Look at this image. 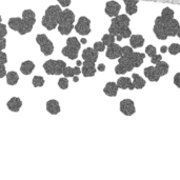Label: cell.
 <instances>
[{"label":"cell","mask_w":180,"mask_h":180,"mask_svg":"<svg viewBox=\"0 0 180 180\" xmlns=\"http://www.w3.org/2000/svg\"><path fill=\"white\" fill-rule=\"evenodd\" d=\"M61 14L62 11L59 5H51V7H49L46 11V14L42 17V25L46 26V29H47L49 31L54 30L58 25Z\"/></svg>","instance_id":"1"},{"label":"cell","mask_w":180,"mask_h":180,"mask_svg":"<svg viewBox=\"0 0 180 180\" xmlns=\"http://www.w3.org/2000/svg\"><path fill=\"white\" fill-rule=\"evenodd\" d=\"M74 21H75V15L71 10L62 11L61 17L58 22V30L61 35H68L74 28Z\"/></svg>","instance_id":"2"},{"label":"cell","mask_w":180,"mask_h":180,"mask_svg":"<svg viewBox=\"0 0 180 180\" xmlns=\"http://www.w3.org/2000/svg\"><path fill=\"white\" fill-rule=\"evenodd\" d=\"M129 25L130 18L128 17V15H118L112 19V23H111V26L108 29V32H110L111 35L117 36L119 35L121 30H123L124 28H128Z\"/></svg>","instance_id":"3"},{"label":"cell","mask_w":180,"mask_h":180,"mask_svg":"<svg viewBox=\"0 0 180 180\" xmlns=\"http://www.w3.org/2000/svg\"><path fill=\"white\" fill-rule=\"evenodd\" d=\"M65 67L67 64L62 60H47L43 64V68L47 75H60L63 73Z\"/></svg>","instance_id":"4"},{"label":"cell","mask_w":180,"mask_h":180,"mask_svg":"<svg viewBox=\"0 0 180 180\" xmlns=\"http://www.w3.org/2000/svg\"><path fill=\"white\" fill-rule=\"evenodd\" d=\"M9 26L13 31H17L20 35H25V34L30 33L32 29H33L32 26L26 24L21 18H18V17L11 18L9 20Z\"/></svg>","instance_id":"5"},{"label":"cell","mask_w":180,"mask_h":180,"mask_svg":"<svg viewBox=\"0 0 180 180\" xmlns=\"http://www.w3.org/2000/svg\"><path fill=\"white\" fill-rule=\"evenodd\" d=\"M36 41H37V43L39 44V46H40V50L43 55L49 56V55H51L52 53L54 52L53 42L47 38L46 35H44V34H39V35H37Z\"/></svg>","instance_id":"6"},{"label":"cell","mask_w":180,"mask_h":180,"mask_svg":"<svg viewBox=\"0 0 180 180\" xmlns=\"http://www.w3.org/2000/svg\"><path fill=\"white\" fill-rule=\"evenodd\" d=\"M154 34L158 39L160 40H165L168 38V33H166V20L163 19L161 16L156 18L155 25H154Z\"/></svg>","instance_id":"7"},{"label":"cell","mask_w":180,"mask_h":180,"mask_svg":"<svg viewBox=\"0 0 180 180\" xmlns=\"http://www.w3.org/2000/svg\"><path fill=\"white\" fill-rule=\"evenodd\" d=\"M91 20L89 19V18L84 17V16H82V17L79 18L77 24H76L75 29H76V32L79 34V35H89L90 33H91Z\"/></svg>","instance_id":"8"},{"label":"cell","mask_w":180,"mask_h":180,"mask_svg":"<svg viewBox=\"0 0 180 180\" xmlns=\"http://www.w3.org/2000/svg\"><path fill=\"white\" fill-rule=\"evenodd\" d=\"M120 112L125 116H132L136 112L134 101L131 99H124L120 102Z\"/></svg>","instance_id":"9"},{"label":"cell","mask_w":180,"mask_h":180,"mask_svg":"<svg viewBox=\"0 0 180 180\" xmlns=\"http://www.w3.org/2000/svg\"><path fill=\"white\" fill-rule=\"evenodd\" d=\"M121 56H122V47L119 46V44L113 43L108 46V50H107L108 58H110V59H116V58H119Z\"/></svg>","instance_id":"10"},{"label":"cell","mask_w":180,"mask_h":180,"mask_svg":"<svg viewBox=\"0 0 180 180\" xmlns=\"http://www.w3.org/2000/svg\"><path fill=\"white\" fill-rule=\"evenodd\" d=\"M121 5L116 1H108L105 5V14L110 17H116L120 12Z\"/></svg>","instance_id":"11"},{"label":"cell","mask_w":180,"mask_h":180,"mask_svg":"<svg viewBox=\"0 0 180 180\" xmlns=\"http://www.w3.org/2000/svg\"><path fill=\"white\" fill-rule=\"evenodd\" d=\"M179 29L180 24L176 19L173 18V19L166 21V33H168V36H176Z\"/></svg>","instance_id":"12"},{"label":"cell","mask_w":180,"mask_h":180,"mask_svg":"<svg viewBox=\"0 0 180 180\" xmlns=\"http://www.w3.org/2000/svg\"><path fill=\"white\" fill-rule=\"evenodd\" d=\"M81 73L83 74L84 77H92V76H94L95 73H96V67H95V62L84 61Z\"/></svg>","instance_id":"13"},{"label":"cell","mask_w":180,"mask_h":180,"mask_svg":"<svg viewBox=\"0 0 180 180\" xmlns=\"http://www.w3.org/2000/svg\"><path fill=\"white\" fill-rule=\"evenodd\" d=\"M82 58L84 59V61L96 62L98 59V52L95 51L94 47H88L83 51Z\"/></svg>","instance_id":"14"},{"label":"cell","mask_w":180,"mask_h":180,"mask_svg":"<svg viewBox=\"0 0 180 180\" xmlns=\"http://www.w3.org/2000/svg\"><path fill=\"white\" fill-rule=\"evenodd\" d=\"M144 76L149 79L150 81H152V82H157V81H159V79H160L159 74L156 72V70H155V67L145 68H144Z\"/></svg>","instance_id":"15"},{"label":"cell","mask_w":180,"mask_h":180,"mask_svg":"<svg viewBox=\"0 0 180 180\" xmlns=\"http://www.w3.org/2000/svg\"><path fill=\"white\" fill-rule=\"evenodd\" d=\"M22 20L24 21L26 24H29L30 26L33 28V25L35 24V22H36V15H35V13H34L32 10L23 11V13H22Z\"/></svg>","instance_id":"16"},{"label":"cell","mask_w":180,"mask_h":180,"mask_svg":"<svg viewBox=\"0 0 180 180\" xmlns=\"http://www.w3.org/2000/svg\"><path fill=\"white\" fill-rule=\"evenodd\" d=\"M7 107L9 108L10 111H12V112H19V110L22 107V101H21L20 98L18 97H13L11 98V99L7 101Z\"/></svg>","instance_id":"17"},{"label":"cell","mask_w":180,"mask_h":180,"mask_svg":"<svg viewBox=\"0 0 180 180\" xmlns=\"http://www.w3.org/2000/svg\"><path fill=\"white\" fill-rule=\"evenodd\" d=\"M118 86L117 83L115 82H108L105 84L104 89H103V92L107 96H110V97H115L118 93Z\"/></svg>","instance_id":"18"},{"label":"cell","mask_w":180,"mask_h":180,"mask_svg":"<svg viewBox=\"0 0 180 180\" xmlns=\"http://www.w3.org/2000/svg\"><path fill=\"white\" fill-rule=\"evenodd\" d=\"M46 111L52 115H57L60 112V105L59 102L55 99H51L46 102Z\"/></svg>","instance_id":"19"},{"label":"cell","mask_w":180,"mask_h":180,"mask_svg":"<svg viewBox=\"0 0 180 180\" xmlns=\"http://www.w3.org/2000/svg\"><path fill=\"white\" fill-rule=\"evenodd\" d=\"M125 3V11L129 15H134L137 13V4H138V0H123Z\"/></svg>","instance_id":"20"},{"label":"cell","mask_w":180,"mask_h":180,"mask_svg":"<svg viewBox=\"0 0 180 180\" xmlns=\"http://www.w3.org/2000/svg\"><path fill=\"white\" fill-rule=\"evenodd\" d=\"M131 40H130V43H131V46L133 49H138V47H141L144 43V38L141 35H132Z\"/></svg>","instance_id":"21"},{"label":"cell","mask_w":180,"mask_h":180,"mask_svg":"<svg viewBox=\"0 0 180 180\" xmlns=\"http://www.w3.org/2000/svg\"><path fill=\"white\" fill-rule=\"evenodd\" d=\"M144 57H145V55L142 54V53H135L134 52L131 56V60H132V62H133L134 68H139L140 65L143 63Z\"/></svg>","instance_id":"22"},{"label":"cell","mask_w":180,"mask_h":180,"mask_svg":"<svg viewBox=\"0 0 180 180\" xmlns=\"http://www.w3.org/2000/svg\"><path fill=\"white\" fill-rule=\"evenodd\" d=\"M155 65H156L155 67L156 72L159 74L160 77L161 76L166 75V74L169 73V64L165 61H162V60H161V61H159L158 63H156Z\"/></svg>","instance_id":"23"},{"label":"cell","mask_w":180,"mask_h":180,"mask_svg":"<svg viewBox=\"0 0 180 180\" xmlns=\"http://www.w3.org/2000/svg\"><path fill=\"white\" fill-rule=\"evenodd\" d=\"M35 68V64H34L33 61H24L22 62V64H21L20 67V71L21 73L23 74V75H30V74L33 72V70Z\"/></svg>","instance_id":"24"},{"label":"cell","mask_w":180,"mask_h":180,"mask_svg":"<svg viewBox=\"0 0 180 180\" xmlns=\"http://www.w3.org/2000/svg\"><path fill=\"white\" fill-rule=\"evenodd\" d=\"M118 62H119V64L123 65V67L128 70V72H131V71L134 68V65H133V62H132V60H131V57H129V56H123L122 55L121 57H119Z\"/></svg>","instance_id":"25"},{"label":"cell","mask_w":180,"mask_h":180,"mask_svg":"<svg viewBox=\"0 0 180 180\" xmlns=\"http://www.w3.org/2000/svg\"><path fill=\"white\" fill-rule=\"evenodd\" d=\"M81 73V70L78 67L76 68H71V67H65V68L63 70V76L65 78L68 77H74V76H77Z\"/></svg>","instance_id":"26"},{"label":"cell","mask_w":180,"mask_h":180,"mask_svg":"<svg viewBox=\"0 0 180 180\" xmlns=\"http://www.w3.org/2000/svg\"><path fill=\"white\" fill-rule=\"evenodd\" d=\"M132 78H133V84H134L135 89L141 90L144 88L145 80L142 77H140L138 74H133V75H132Z\"/></svg>","instance_id":"27"},{"label":"cell","mask_w":180,"mask_h":180,"mask_svg":"<svg viewBox=\"0 0 180 180\" xmlns=\"http://www.w3.org/2000/svg\"><path fill=\"white\" fill-rule=\"evenodd\" d=\"M67 43H68L67 46L68 47H71L72 50H75V51H77V52L80 50L81 43L76 37H71V38H68L67 40Z\"/></svg>","instance_id":"28"},{"label":"cell","mask_w":180,"mask_h":180,"mask_svg":"<svg viewBox=\"0 0 180 180\" xmlns=\"http://www.w3.org/2000/svg\"><path fill=\"white\" fill-rule=\"evenodd\" d=\"M62 54L64 55L65 57L70 58V59H72V60L76 59V58L78 57V52L75 51V50H72L71 47H68V46H64L62 49Z\"/></svg>","instance_id":"29"},{"label":"cell","mask_w":180,"mask_h":180,"mask_svg":"<svg viewBox=\"0 0 180 180\" xmlns=\"http://www.w3.org/2000/svg\"><path fill=\"white\" fill-rule=\"evenodd\" d=\"M19 80V76L16 72H9L7 74V82L9 86H15Z\"/></svg>","instance_id":"30"},{"label":"cell","mask_w":180,"mask_h":180,"mask_svg":"<svg viewBox=\"0 0 180 180\" xmlns=\"http://www.w3.org/2000/svg\"><path fill=\"white\" fill-rule=\"evenodd\" d=\"M131 83H132L131 78H129V77H120V78L118 79V81H117L118 88L119 89H122V90L129 89V86H130V84H131Z\"/></svg>","instance_id":"31"},{"label":"cell","mask_w":180,"mask_h":180,"mask_svg":"<svg viewBox=\"0 0 180 180\" xmlns=\"http://www.w3.org/2000/svg\"><path fill=\"white\" fill-rule=\"evenodd\" d=\"M161 17L166 21L173 19L174 18V11L171 10L170 7H165V9H163L162 12H161Z\"/></svg>","instance_id":"32"},{"label":"cell","mask_w":180,"mask_h":180,"mask_svg":"<svg viewBox=\"0 0 180 180\" xmlns=\"http://www.w3.org/2000/svg\"><path fill=\"white\" fill-rule=\"evenodd\" d=\"M132 35V32H131V29L129 28H124L123 30H121V32L119 33V35H117V40L120 41L122 38H130Z\"/></svg>","instance_id":"33"},{"label":"cell","mask_w":180,"mask_h":180,"mask_svg":"<svg viewBox=\"0 0 180 180\" xmlns=\"http://www.w3.org/2000/svg\"><path fill=\"white\" fill-rule=\"evenodd\" d=\"M102 42L105 44V46H111V44L115 43V36L111 35V34H107L102 37Z\"/></svg>","instance_id":"34"},{"label":"cell","mask_w":180,"mask_h":180,"mask_svg":"<svg viewBox=\"0 0 180 180\" xmlns=\"http://www.w3.org/2000/svg\"><path fill=\"white\" fill-rule=\"evenodd\" d=\"M44 84V79L41 77V76H35L33 78V86L35 88H41Z\"/></svg>","instance_id":"35"},{"label":"cell","mask_w":180,"mask_h":180,"mask_svg":"<svg viewBox=\"0 0 180 180\" xmlns=\"http://www.w3.org/2000/svg\"><path fill=\"white\" fill-rule=\"evenodd\" d=\"M168 51L171 53L172 55H177L180 53V44L178 43H173L168 47Z\"/></svg>","instance_id":"36"},{"label":"cell","mask_w":180,"mask_h":180,"mask_svg":"<svg viewBox=\"0 0 180 180\" xmlns=\"http://www.w3.org/2000/svg\"><path fill=\"white\" fill-rule=\"evenodd\" d=\"M145 54L147 56H150L151 58L154 57L155 55H157V51H156V47L154 46H147V49H145Z\"/></svg>","instance_id":"37"},{"label":"cell","mask_w":180,"mask_h":180,"mask_svg":"<svg viewBox=\"0 0 180 180\" xmlns=\"http://www.w3.org/2000/svg\"><path fill=\"white\" fill-rule=\"evenodd\" d=\"M58 86H59V88L61 90H67L68 88V78L65 77H62L59 79V81H58Z\"/></svg>","instance_id":"38"},{"label":"cell","mask_w":180,"mask_h":180,"mask_svg":"<svg viewBox=\"0 0 180 180\" xmlns=\"http://www.w3.org/2000/svg\"><path fill=\"white\" fill-rule=\"evenodd\" d=\"M115 73L117 74V75H124L125 73H128V70H126L123 65H121V64H119L118 63V64L116 65V68H115Z\"/></svg>","instance_id":"39"},{"label":"cell","mask_w":180,"mask_h":180,"mask_svg":"<svg viewBox=\"0 0 180 180\" xmlns=\"http://www.w3.org/2000/svg\"><path fill=\"white\" fill-rule=\"evenodd\" d=\"M133 53H134V51H133V47L132 46H123L122 47V55L123 56L131 57Z\"/></svg>","instance_id":"40"},{"label":"cell","mask_w":180,"mask_h":180,"mask_svg":"<svg viewBox=\"0 0 180 180\" xmlns=\"http://www.w3.org/2000/svg\"><path fill=\"white\" fill-rule=\"evenodd\" d=\"M105 49V44L102 41H98L94 44V50L97 52H103Z\"/></svg>","instance_id":"41"},{"label":"cell","mask_w":180,"mask_h":180,"mask_svg":"<svg viewBox=\"0 0 180 180\" xmlns=\"http://www.w3.org/2000/svg\"><path fill=\"white\" fill-rule=\"evenodd\" d=\"M7 34V25L3 24V23H0V38H4Z\"/></svg>","instance_id":"42"},{"label":"cell","mask_w":180,"mask_h":180,"mask_svg":"<svg viewBox=\"0 0 180 180\" xmlns=\"http://www.w3.org/2000/svg\"><path fill=\"white\" fill-rule=\"evenodd\" d=\"M7 62V54L3 52H0V64H5Z\"/></svg>","instance_id":"43"},{"label":"cell","mask_w":180,"mask_h":180,"mask_svg":"<svg viewBox=\"0 0 180 180\" xmlns=\"http://www.w3.org/2000/svg\"><path fill=\"white\" fill-rule=\"evenodd\" d=\"M162 60V56L161 55H155L154 57H152V59H151V62L153 63V64H156V63H158L159 61Z\"/></svg>","instance_id":"44"},{"label":"cell","mask_w":180,"mask_h":180,"mask_svg":"<svg viewBox=\"0 0 180 180\" xmlns=\"http://www.w3.org/2000/svg\"><path fill=\"white\" fill-rule=\"evenodd\" d=\"M174 84L177 86V88L180 89V73H177L175 76H174Z\"/></svg>","instance_id":"45"},{"label":"cell","mask_w":180,"mask_h":180,"mask_svg":"<svg viewBox=\"0 0 180 180\" xmlns=\"http://www.w3.org/2000/svg\"><path fill=\"white\" fill-rule=\"evenodd\" d=\"M58 2H59L60 5L63 7H68V5L71 4V0H58Z\"/></svg>","instance_id":"46"},{"label":"cell","mask_w":180,"mask_h":180,"mask_svg":"<svg viewBox=\"0 0 180 180\" xmlns=\"http://www.w3.org/2000/svg\"><path fill=\"white\" fill-rule=\"evenodd\" d=\"M7 76V71H5L4 64H0V78Z\"/></svg>","instance_id":"47"},{"label":"cell","mask_w":180,"mask_h":180,"mask_svg":"<svg viewBox=\"0 0 180 180\" xmlns=\"http://www.w3.org/2000/svg\"><path fill=\"white\" fill-rule=\"evenodd\" d=\"M5 46H7V40H5V38H0V51L4 50Z\"/></svg>","instance_id":"48"},{"label":"cell","mask_w":180,"mask_h":180,"mask_svg":"<svg viewBox=\"0 0 180 180\" xmlns=\"http://www.w3.org/2000/svg\"><path fill=\"white\" fill-rule=\"evenodd\" d=\"M104 70H105V65L103 64V63H100V64L98 65V71H100V72H103Z\"/></svg>","instance_id":"49"},{"label":"cell","mask_w":180,"mask_h":180,"mask_svg":"<svg viewBox=\"0 0 180 180\" xmlns=\"http://www.w3.org/2000/svg\"><path fill=\"white\" fill-rule=\"evenodd\" d=\"M166 51H168V47H166V46H161V49H160V52L162 53V54H165V53Z\"/></svg>","instance_id":"50"},{"label":"cell","mask_w":180,"mask_h":180,"mask_svg":"<svg viewBox=\"0 0 180 180\" xmlns=\"http://www.w3.org/2000/svg\"><path fill=\"white\" fill-rule=\"evenodd\" d=\"M80 43H86V38H82L80 40Z\"/></svg>","instance_id":"51"},{"label":"cell","mask_w":180,"mask_h":180,"mask_svg":"<svg viewBox=\"0 0 180 180\" xmlns=\"http://www.w3.org/2000/svg\"><path fill=\"white\" fill-rule=\"evenodd\" d=\"M73 80H74V82H78V81H79V78H78V77H73Z\"/></svg>","instance_id":"52"},{"label":"cell","mask_w":180,"mask_h":180,"mask_svg":"<svg viewBox=\"0 0 180 180\" xmlns=\"http://www.w3.org/2000/svg\"><path fill=\"white\" fill-rule=\"evenodd\" d=\"M81 64H82V62H81V61H79V60H78V61H77V65L79 67V65H81Z\"/></svg>","instance_id":"53"},{"label":"cell","mask_w":180,"mask_h":180,"mask_svg":"<svg viewBox=\"0 0 180 180\" xmlns=\"http://www.w3.org/2000/svg\"><path fill=\"white\" fill-rule=\"evenodd\" d=\"M176 36H178L179 38H180V29H179V31H178V33H177V35Z\"/></svg>","instance_id":"54"},{"label":"cell","mask_w":180,"mask_h":180,"mask_svg":"<svg viewBox=\"0 0 180 180\" xmlns=\"http://www.w3.org/2000/svg\"><path fill=\"white\" fill-rule=\"evenodd\" d=\"M1 19H2V18H1V16H0V23H1Z\"/></svg>","instance_id":"55"}]
</instances>
